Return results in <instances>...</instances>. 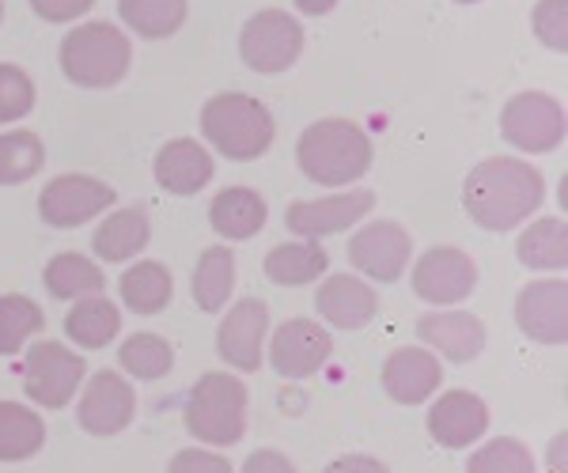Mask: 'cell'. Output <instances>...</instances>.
Instances as JSON below:
<instances>
[{
	"label": "cell",
	"instance_id": "obj_1",
	"mask_svg": "<svg viewBox=\"0 0 568 473\" xmlns=\"http://www.w3.org/2000/svg\"><path fill=\"white\" fill-rule=\"evenodd\" d=\"M546 197V182L530 163L511 156L481 160L478 167L466 175L463 205L466 216L481 227V232H511L524 224Z\"/></svg>",
	"mask_w": 568,
	"mask_h": 473
},
{
	"label": "cell",
	"instance_id": "obj_2",
	"mask_svg": "<svg viewBox=\"0 0 568 473\" xmlns=\"http://www.w3.org/2000/svg\"><path fill=\"white\" fill-rule=\"evenodd\" d=\"M296 163L315 186H349L372 167V141L349 117H323L300 136Z\"/></svg>",
	"mask_w": 568,
	"mask_h": 473
},
{
	"label": "cell",
	"instance_id": "obj_3",
	"mask_svg": "<svg viewBox=\"0 0 568 473\" xmlns=\"http://www.w3.org/2000/svg\"><path fill=\"white\" fill-rule=\"evenodd\" d=\"M201 133L227 160H262L273 144V114L243 91H220L201 106Z\"/></svg>",
	"mask_w": 568,
	"mask_h": 473
},
{
	"label": "cell",
	"instance_id": "obj_4",
	"mask_svg": "<svg viewBox=\"0 0 568 473\" xmlns=\"http://www.w3.org/2000/svg\"><path fill=\"white\" fill-rule=\"evenodd\" d=\"M130 39L106 20L72 27L61 42V72L80 88H114L130 72Z\"/></svg>",
	"mask_w": 568,
	"mask_h": 473
},
{
	"label": "cell",
	"instance_id": "obj_5",
	"mask_svg": "<svg viewBox=\"0 0 568 473\" xmlns=\"http://www.w3.org/2000/svg\"><path fill=\"white\" fill-rule=\"evenodd\" d=\"M186 432L197 443L232 448L246 432V387L227 371L201 376L186 398Z\"/></svg>",
	"mask_w": 568,
	"mask_h": 473
},
{
	"label": "cell",
	"instance_id": "obj_6",
	"mask_svg": "<svg viewBox=\"0 0 568 473\" xmlns=\"http://www.w3.org/2000/svg\"><path fill=\"white\" fill-rule=\"evenodd\" d=\"M300 53H304L300 20H292L281 8H262L240 31V58L246 61V69L262 72V76L288 72L300 61Z\"/></svg>",
	"mask_w": 568,
	"mask_h": 473
},
{
	"label": "cell",
	"instance_id": "obj_7",
	"mask_svg": "<svg viewBox=\"0 0 568 473\" xmlns=\"http://www.w3.org/2000/svg\"><path fill=\"white\" fill-rule=\"evenodd\" d=\"M500 133L511 148L530 152V156H542L554 152L565 141V114L561 103L542 91H519L504 103L500 111Z\"/></svg>",
	"mask_w": 568,
	"mask_h": 473
},
{
	"label": "cell",
	"instance_id": "obj_8",
	"mask_svg": "<svg viewBox=\"0 0 568 473\" xmlns=\"http://www.w3.org/2000/svg\"><path fill=\"white\" fill-rule=\"evenodd\" d=\"M88 363L80 352H69L58 341H39L34 349H27L23 360V390L34 405L42 409H61L72 402V394L84 383Z\"/></svg>",
	"mask_w": 568,
	"mask_h": 473
},
{
	"label": "cell",
	"instance_id": "obj_9",
	"mask_svg": "<svg viewBox=\"0 0 568 473\" xmlns=\"http://www.w3.org/2000/svg\"><path fill=\"white\" fill-rule=\"evenodd\" d=\"M114 202H118V194L103 178L58 175L45 182V189L39 194V213H42V220L50 227H58V232H72V227L88 224L91 216H99Z\"/></svg>",
	"mask_w": 568,
	"mask_h": 473
},
{
	"label": "cell",
	"instance_id": "obj_10",
	"mask_svg": "<svg viewBox=\"0 0 568 473\" xmlns=\"http://www.w3.org/2000/svg\"><path fill=\"white\" fill-rule=\"evenodd\" d=\"M375 208L372 189H349V194L318 197V202H292L284 213V224L296 239H326V235L349 232Z\"/></svg>",
	"mask_w": 568,
	"mask_h": 473
},
{
	"label": "cell",
	"instance_id": "obj_11",
	"mask_svg": "<svg viewBox=\"0 0 568 473\" xmlns=\"http://www.w3.org/2000/svg\"><path fill=\"white\" fill-rule=\"evenodd\" d=\"M478 288V266L459 247H433L414 266V292L436 307H452Z\"/></svg>",
	"mask_w": 568,
	"mask_h": 473
},
{
	"label": "cell",
	"instance_id": "obj_12",
	"mask_svg": "<svg viewBox=\"0 0 568 473\" xmlns=\"http://www.w3.org/2000/svg\"><path fill=\"white\" fill-rule=\"evenodd\" d=\"M329 330L311 318H288L270 338V363L281 379H311L329 360Z\"/></svg>",
	"mask_w": 568,
	"mask_h": 473
},
{
	"label": "cell",
	"instance_id": "obj_13",
	"mask_svg": "<svg viewBox=\"0 0 568 473\" xmlns=\"http://www.w3.org/2000/svg\"><path fill=\"white\" fill-rule=\"evenodd\" d=\"M265 330H270V307H265V299L258 296L240 299V304L224 315V322H220V333H216L220 360L235 371H246V376L258 371Z\"/></svg>",
	"mask_w": 568,
	"mask_h": 473
},
{
	"label": "cell",
	"instance_id": "obj_14",
	"mask_svg": "<svg viewBox=\"0 0 568 473\" xmlns=\"http://www.w3.org/2000/svg\"><path fill=\"white\" fill-rule=\"evenodd\" d=\"M136 413V398H133V387L125 383L118 371H95L91 383L84 387V398H80V409H77V421L80 429L88 435H118L122 429H130Z\"/></svg>",
	"mask_w": 568,
	"mask_h": 473
},
{
	"label": "cell",
	"instance_id": "obj_15",
	"mask_svg": "<svg viewBox=\"0 0 568 473\" xmlns=\"http://www.w3.org/2000/svg\"><path fill=\"white\" fill-rule=\"evenodd\" d=\"M409 254H414L409 232L394 220H375L349 239V261L372 280H398L409 266Z\"/></svg>",
	"mask_w": 568,
	"mask_h": 473
},
{
	"label": "cell",
	"instance_id": "obj_16",
	"mask_svg": "<svg viewBox=\"0 0 568 473\" xmlns=\"http://www.w3.org/2000/svg\"><path fill=\"white\" fill-rule=\"evenodd\" d=\"M516 322L530 341L561 345L568 338V288L565 280H535L516 296Z\"/></svg>",
	"mask_w": 568,
	"mask_h": 473
},
{
	"label": "cell",
	"instance_id": "obj_17",
	"mask_svg": "<svg viewBox=\"0 0 568 473\" xmlns=\"http://www.w3.org/2000/svg\"><path fill=\"white\" fill-rule=\"evenodd\" d=\"M485 429H489V409L470 390H447L428 409V435L447 451H459L478 443Z\"/></svg>",
	"mask_w": 568,
	"mask_h": 473
},
{
	"label": "cell",
	"instance_id": "obj_18",
	"mask_svg": "<svg viewBox=\"0 0 568 473\" xmlns=\"http://www.w3.org/2000/svg\"><path fill=\"white\" fill-rule=\"evenodd\" d=\"M444 383L439 360L425 349H394L383 363V390L398 405H420Z\"/></svg>",
	"mask_w": 568,
	"mask_h": 473
},
{
	"label": "cell",
	"instance_id": "obj_19",
	"mask_svg": "<svg viewBox=\"0 0 568 473\" xmlns=\"http://www.w3.org/2000/svg\"><path fill=\"white\" fill-rule=\"evenodd\" d=\"M213 156H209L205 144L190 141V136H179V141H168L160 152H155V182H160L168 194L175 197H194L209 186L213 178Z\"/></svg>",
	"mask_w": 568,
	"mask_h": 473
},
{
	"label": "cell",
	"instance_id": "obj_20",
	"mask_svg": "<svg viewBox=\"0 0 568 473\" xmlns=\"http://www.w3.org/2000/svg\"><path fill=\"white\" fill-rule=\"evenodd\" d=\"M315 307L329 326H337V330H364L375 318V311H379V299H375V292L361 277H353V273H334V277H326L323 285H318Z\"/></svg>",
	"mask_w": 568,
	"mask_h": 473
},
{
	"label": "cell",
	"instance_id": "obj_21",
	"mask_svg": "<svg viewBox=\"0 0 568 473\" xmlns=\"http://www.w3.org/2000/svg\"><path fill=\"white\" fill-rule=\"evenodd\" d=\"M417 338L444 352L452 363H470L485 345V326L478 315L470 311H433L420 315Z\"/></svg>",
	"mask_w": 568,
	"mask_h": 473
},
{
	"label": "cell",
	"instance_id": "obj_22",
	"mask_svg": "<svg viewBox=\"0 0 568 473\" xmlns=\"http://www.w3.org/2000/svg\"><path fill=\"white\" fill-rule=\"evenodd\" d=\"M209 224L224 239H254L265 227V202L258 189L246 186H227L216 194V202L209 205Z\"/></svg>",
	"mask_w": 568,
	"mask_h": 473
},
{
	"label": "cell",
	"instance_id": "obj_23",
	"mask_svg": "<svg viewBox=\"0 0 568 473\" xmlns=\"http://www.w3.org/2000/svg\"><path fill=\"white\" fill-rule=\"evenodd\" d=\"M152 239V224H149V213L141 205H130V208H118L114 216H106L95 232V254L103 261H130L136 258Z\"/></svg>",
	"mask_w": 568,
	"mask_h": 473
},
{
	"label": "cell",
	"instance_id": "obj_24",
	"mask_svg": "<svg viewBox=\"0 0 568 473\" xmlns=\"http://www.w3.org/2000/svg\"><path fill=\"white\" fill-rule=\"evenodd\" d=\"M265 277L281 288H296V285H311L329 269V258L318 243L311 239H296V243H281L265 254Z\"/></svg>",
	"mask_w": 568,
	"mask_h": 473
},
{
	"label": "cell",
	"instance_id": "obj_25",
	"mask_svg": "<svg viewBox=\"0 0 568 473\" xmlns=\"http://www.w3.org/2000/svg\"><path fill=\"white\" fill-rule=\"evenodd\" d=\"M122 304L136 315H160L163 307L171 304V292H175V280H171V269L163 261H133L130 269L122 273Z\"/></svg>",
	"mask_w": 568,
	"mask_h": 473
},
{
	"label": "cell",
	"instance_id": "obj_26",
	"mask_svg": "<svg viewBox=\"0 0 568 473\" xmlns=\"http://www.w3.org/2000/svg\"><path fill=\"white\" fill-rule=\"evenodd\" d=\"M118 330H122V315H118V307L110 304L106 296L77 299V307L65 315V333L80 349H91V352L106 349V345L118 338Z\"/></svg>",
	"mask_w": 568,
	"mask_h": 473
},
{
	"label": "cell",
	"instance_id": "obj_27",
	"mask_svg": "<svg viewBox=\"0 0 568 473\" xmlns=\"http://www.w3.org/2000/svg\"><path fill=\"white\" fill-rule=\"evenodd\" d=\"M42 280H45V292L53 299H84V296H99L106 285L103 269L95 261H88L84 254L69 250V254H58V258L45 261L42 269Z\"/></svg>",
	"mask_w": 568,
	"mask_h": 473
},
{
	"label": "cell",
	"instance_id": "obj_28",
	"mask_svg": "<svg viewBox=\"0 0 568 473\" xmlns=\"http://www.w3.org/2000/svg\"><path fill=\"white\" fill-rule=\"evenodd\" d=\"M516 254L527 269L538 273H561L568 266V227L565 220L549 216V220H535L519 235Z\"/></svg>",
	"mask_w": 568,
	"mask_h": 473
},
{
	"label": "cell",
	"instance_id": "obj_29",
	"mask_svg": "<svg viewBox=\"0 0 568 473\" xmlns=\"http://www.w3.org/2000/svg\"><path fill=\"white\" fill-rule=\"evenodd\" d=\"M45 424L20 402H0V462H27L42 451Z\"/></svg>",
	"mask_w": 568,
	"mask_h": 473
},
{
	"label": "cell",
	"instance_id": "obj_30",
	"mask_svg": "<svg viewBox=\"0 0 568 473\" xmlns=\"http://www.w3.org/2000/svg\"><path fill=\"white\" fill-rule=\"evenodd\" d=\"M235 288V254L227 247H209L194 269V304L201 311H220Z\"/></svg>",
	"mask_w": 568,
	"mask_h": 473
},
{
	"label": "cell",
	"instance_id": "obj_31",
	"mask_svg": "<svg viewBox=\"0 0 568 473\" xmlns=\"http://www.w3.org/2000/svg\"><path fill=\"white\" fill-rule=\"evenodd\" d=\"M118 16L141 39H171L186 23V0H118Z\"/></svg>",
	"mask_w": 568,
	"mask_h": 473
},
{
	"label": "cell",
	"instance_id": "obj_32",
	"mask_svg": "<svg viewBox=\"0 0 568 473\" xmlns=\"http://www.w3.org/2000/svg\"><path fill=\"white\" fill-rule=\"evenodd\" d=\"M42 326H45V315L34 299H27L20 292L0 296V357L20 352L27 338L42 333Z\"/></svg>",
	"mask_w": 568,
	"mask_h": 473
},
{
	"label": "cell",
	"instance_id": "obj_33",
	"mask_svg": "<svg viewBox=\"0 0 568 473\" xmlns=\"http://www.w3.org/2000/svg\"><path fill=\"white\" fill-rule=\"evenodd\" d=\"M118 360H122V368L130 371L133 379L155 383V379H163L175 368V349H171L160 333H133V338H125V345L118 349Z\"/></svg>",
	"mask_w": 568,
	"mask_h": 473
},
{
	"label": "cell",
	"instance_id": "obj_34",
	"mask_svg": "<svg viewBox=\"0 0 568 473\" xmlns=\"http://www.w3.org/2000/svg\"><path fill=\"white\" fill-rule=\"evenodd\" d=\"M45 163V148L34 133L16 130L0 136V186H20V182L34 178Z\"/></svg>",
	"mask_w": 568,
	"mask_h": 473
},
{
	"label": "cell",
	"instance_id": "obj_35",
	"mask_svg": "<svg viewBox=\"0 0 568 473\" xmlns=\"http://www.w3.org/2000/svg\"><path fill=\"white\" fill-rule=\"evenodd\" d=\"M466 473H535V454L524 440L497 435V440L481 443L466 462Z\"/></svg>",
	"mask_w": 568,
	"mask_h": 473
},
{
	"label": "cell",
	"instance_id": "obj_36",
	"mask_svg": "<svg viewBox=\"0 0 568 473\" xmlns=\"http://www.w3.org/2000/svg\"><path fill=\"white\" fill-rule=\"evenodd\" d=\"M34 106V80L20 65H0V125L20 122Z\"/></svg>",
	"mask_w": 568,
	"mask_h": 473
},
{
	"label": "cell",
	"instance_id": "obj_37",
	"mask_svg": "<svg viewBox=\"0 0 568 473\" xmlns=\"http://www.w3.org/2000/svg\"><path fill=\"white\" fill-rule=\"evenodd\" d=\"M530 27H535V39L554 53L568 50V4L565 0H538L535 12H530Z\"/></svg>",
	"mask_w": 568,
	"mask_h": 473
},
{
	"label": "cell",
	"instance_id": "obj_38",
	"mask_svg": "<svg viewBox=\"0 0 568 473\" xmlns=\"http://www.w3.org/2000/svg\"><path fill=\"white\" fill-rule=\"evenodd\" d=\"M168 473H235L232 462L224 454H213V451H201V448H186L171 459Z\"/></svg>",
	"mask_w": 568,
	"mask_h": 473
},
{
	"label": "cell",
	"instance_id": "obj_39",
	"mask_svg": "<svg viewBox=\"0 0 568 473\" xmlns=\"http://www.w3.org/2000/svg\"><path fill=\"white\" fill-rule=\"evenodd\" d=\"M34 16L45 23H69V20H80L95 8V0H31Z\"/></svg>",
	"mask_w": 568,
	"mask_h": 473
},
{
	"label": "cell",
	"instance_id": "obj_40",
	"mask_svg": "<svg viewBox=\"0 0 568 473\" xmlns=\"http://www.w3.org/2000/svg\"><path fill=\"white\" fill-rule=\"evenodd\" d=\"M243 473H296V466H292L288 454L262 448V451H254L251 459L243 462Z\"/></svg>",
	"mask_w": 568,
	"mask_h": 473
},
{
	"label": "cell",
	"instance_id": "obj_41",
	"mask_svg": "<svg viewBox=\"0 0 568 473\" xmlns=\"http://www.w3.org/2000/svg\"><path fill=\"white\" fill-rule=\"evenodd\" d=\"M323 473H390V470L379 459H372V454H342Z\"/></svg>",
	"mask_w": 568,
	"mask_h": 473
},
{
	"label": "cell",
	"instance_id": "obj_42",
	"mask_svg": "<svg viewBox=\"0 0 568 473\" xmlns=\"http://www.w3.org/2000/svg\"><path fill=\"white\" fill-rule=\"evenodd\" d=\"M334 4H337V0H296V8H300L304 16H326Z\"/></svg>",
	"mask_w": 568,
	"mask_h": 473
},
{
	"label": "cell",
	"instance_id": "obj_43",
	"mask_svg": "<svg viewBox=\"0 0 568 473\" xmlns=\"http://www.w3.org/2000/svg\"><path fill=\"white\" fill-rule=\"evenodd\" d=\"M561 448H565V435H557L554 440V470L561 473Z\"/></svg>",
	"mask_w": 568,
	"mask_h": 473
},
{
	"label": "cell",
	"instance_id": "obj_44",
	"mask_svg": "<svg viewBox=\"0 0 568 473\" xmlns=\"http://www.w3.org/2000/svg\"><path fill=\"white\" fill-rule=\"evenodd\" d=\"M459 4H478V0H459Z\"/></svg>",
	"mask_w": 568,
	"mask_h": 473
},
{
	"label": "cell",
	"instance_id": "obj_45",
	"mask_svg": "<svg viewBox=\"0 0 568 473\" xmlns=\"http://www.w3.org/2000/svg\"><path fill=\"white\" fill-rule=\"evenodd\" d=\"M0 23H4V4H0Z\"/></svg>",
	"mask_w": 568,
	"mask_h": 473
}]
</instances>
